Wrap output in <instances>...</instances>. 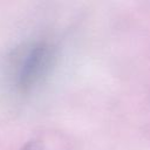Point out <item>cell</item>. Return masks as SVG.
<instances>
[{
  "label": "cell",
  "mask_w": 150,
  "mask_h": 150,
  "mask_svg": "<svg viewBox=\"0 0 150 150\" xmlns=\"http://www.w3.org/2000/svg\"><path fill=\"white\" fill-rule=\"evenodd\" d=\"M52 59L53 53L48 46L40 45L34 47L22 63L19 74V86L22 89H29L38 83L49 70Z\"/></svg>",
  "instance_id": "1"
}]
</instances>
